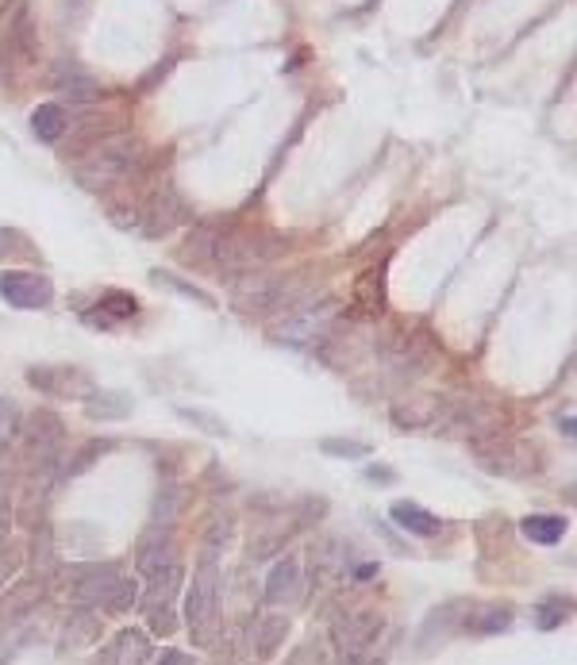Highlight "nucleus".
Masks as SVG:
<instances>
[{"mask_svg": "<svg viewBox=\"0 0 577 665\" xmlns=\"http://www.w3.org/2000/svg\"><path fill=\"white\" fill-rule=\"evenodd\" d=\"M70 600L108 616H127L139 604V581L120 573L116 562H89L70 569Z\"/></svg>", "mask_w": 577, "mask_h": 665, "instance_id": "1", "label": "nucleus"}, {"mask_svg": "<svg viewBox=\"0 0 577 665\" xmlns=\"http://www.w3.org/2000/svg\"><path fill=\"white\" fill-rule=\"evenodd\" d=\"M220 562H216V546L208 542L201 554V562L193 569V585L185 592V627L197 646H216V635H220Z\"/></svg>", "mask_w": 577, "mask_h": 665, "instance_id": "2", "label": "nucleus"}, {"mask_svg": "<svg viewBox=\"0 0 577 665\" xmlns=\"http://www.w3.org/2000/svg\"><path fill=\"white\" fill-rule=\"evenodd\" d=\"M143 158H147L143 143L112 135V139L97 143L89 158H81V162H77V181H81L85 189H104V185H116V181H127L131 173L139 170V166H143Z\"/></svg>", "mask_w": 577, "mask_h": 665, "instance_id": "3", "label": "nucleus"}, {"mask_svg": "<svg viewBox=\"0 0 577 665\" xmlns=\"http://www.w3.org/2000/svg\"><path fill=\"white\" fill-rule=\"evenodd\" d=\"M289 247L281 235L262 231V227H235V231H220L212 258L231 273H254L258 266L274 262L281 250Z\"/></svg>", "mask_w": 577, "mask_h": 665, "instance_id": "4", "label": "nucleus"}, {"mask_svg": "<svg viewBox=\"0 0 577 665\" xmlns=\"http://www.w3.org/2000/svg\"><path fill=\"white\" fill-rule=\"evenodd\" d=\"M231 296H235V304H239L243 312L266 316V312H277V308L293 304L297 281H289V277H281V273H239Z\"/></svg>", "mask_w": 577, "mask_h": 665, "instance_id": "5", "label": "nucleus"}, {"mask_svg": "<svg viewBox=\"0 0 577 665\" xmlns=\"http://www.w3.org/2000/svg\"><path fill=\"white\" fill-rule=\"evenodd\" d=\"M381 631H385V616L377 608H347V612H335V619H331V642L343 658L370 654V646Z\"/></svg>", "mask_w": 577, "mask_h": 665, "instance_id": "6", "label": "nucleus"}, {"mask_svg": "<svg viewBox=\"0 0 577 665\" xmlns=\"http://www.w3.org/2000/svg\"><path fill=\"white\" fill-rule=\"evenodd\" d=\"M27 385L39 389L43 396H62V400H85L97 389V381L81 366H31Z\"/></svg>", "mask_w": 577, "mask_h": 665, "instance_id": "7", "label": "nucleus"}, {"mask_svg": "<svg viewBox=\"0 0 577 665\" xmlns=\"http://www.w3.org/2000/svg\"><path fill=\"white\" fill-rule=\"evenodd\" d=\"M335 300H320V304H297L285 320L277 323V339L281 343H312L327 335V327L335 320Z\"/></svg>", "mask_w": 577, "mask_h": 665, "instance_id": "8", "label": "nucleus"}, {"mask_svg": "<svg viewBox=\"0 0 577 665\" xmlns=\"http://www.w3.org/2000/svg\"><path fill=\"white\" fill-rule=\"evenodd\" d=\"M381 358L401 377H420V373L431 370V350L412 331H385L381 335Z\"/></svg>", "mask_w": 577, "mask_h": 665, "instance_id": "9", "label": "nucleus"}, {"mask_svg": "<svg viewBox=\"0 0 577 665\" xmlns=\"http://www.w3.org/2000/svg\"><path fill=\"white\" fill-rule=\"evenodd\" d=\"M0 296L20 312H35V308H47L54 300V285L43 273L4 270L0 273Z\"/></svg>", "mask_w": 577, "mask_h": 665, "instance_id": "10", "label": "nucleus"}, {"mask_svg": "<svg viewBox=\"0 0 577 665\" xmlns=\"http://www.w3.org/2000/svg\"><path fill=\"white\" fill-rule=\"evenodd\" d=\"M389 419L401 431H427V427H439V423L454 419V408L439 396H404L389 408Z\"/></svg>", "mask_w": 577, "mask_h": 665, "instance_id": "11", "label": "nucleus"}, {"mask_svg": "<svg viewBox=\"0 0 577 665\" xmlns=\"http://www.w3.org/2000/svg\"><path fill=\"white\" fill-rule=\"evenodd\" d=\"M139 220H143V231H147L151 239H158V235H170L181 220H189V208L181 204V197H177L170 185H162V189L151 193L147 208L139 212Z\"/></svg>", "mask_w": 577, "mask_h": 665, "instance_id": "12", "label": "nucleus"}, {"mask_svg": "<svg viewBox=\"0 0 577 665\" xmlns=\"http://www.w3.org/2000/svg\"><path fill=\"white\" fill-rule=\"evenodd\" d=\"M470 612V600H447L439 608H431V616L420 627V650H431L435 642H447L462 627V619Z\"/></svg>", "mask_w": 577, "mask_h": 665, "instance_id": "13", "label": "nucleus"}, {"mask_svg": "<svg viewBox=\"0 0 577 665\" xmlns=\"http://www.w3.org/2000/svg\"><path fill=\"white\" fill-rule=\"evenodd\" d=\"M181 581H185V569H181V562L151 573V577H147V592H139V600H143V616L170 612V608H174L177 589H181Z\"/></svg>", "mask_w": 577, "mask_h": 665, "instance_id": "14", "label": "nucleus"}, {"mask_svg": "<svg viewBox=\"0 0 577 665\" xmlns=\"http://www.w3.org/2000/svg\"><path fill=\"white\" fill-rule=\"evenodd\" d=\"M301 589H304L301 562H297V558H281V562H274L270 577H266V604H274V608L297 604V600H301Z\"/></svg>", "mask_w": 577, "mask_h": 665, "instance_id": "15", "label": "nucleus"}, {"mask_svg": "<svg viewBox=\"0 0 577 665\" xmlns=\"http://www.w3.org/2000/svg\"><path fill=\"white\" fill-rule=\"evenodd\" d=\"M389 519L408 531V535H420V539H435L439 531H443V519L435 516V512H427L424 504H416V500H397L393 508H389Z\"/></svg>", "mask_w": 577, "mask_h": 665, "instance_id": "16", "label": "nucleus"}, {"mask_svg": "<svg viewBox=\"0 0 577 665\" xmlns=\"http://www.w3.org/2000/svg\"><path fill=\"white\" fill-rule=\"evenodd\" d=\"M174 562H177V542H174V535H170V527H166V531L154 527V535L151 539H143L139 554H135V566H139L143 577H151V573L174 566Z\"/></svg>", "mask_w": 577, "mask_h": 665, "instance_id": "17", "label": "nucleus"}, {"mask_svg": "<svg viewBox=\"0 0 577 665\" xmlns=\"http://www.w3.org/2000/svg\"><path fill=\"white\" fill-rule=\"evenodd\" d=\"M343 542L335 539H324L312 546V585H335L339 577H343V569H347V550H339Z\"/></svg>", "mask_w": 577, "mask_h": 665, "instance_id": "18", "label": "nucleus"}, {"mask_svg": "<svg viewBox=\"0 0 577 665\" xmlns=\"http://www.w3.org/2000/svg\"><path fill=\"white\" fill-rule=\"evenodd\" d=\"M85 404V416L93 419V423H112V419H127L131 416V396L127 393H116V389H93V393L81 400Z\"/></svg>", "mask_w": 577, "mask_h": 665, "instance_id": "19", "label": "nucleus"}, {"mask_svg": "<svg viewBox=\"0 0 577 665\" xmlns=\"http://www.w3.org/2000/svg\"><path fill=\"white\" fill-rule=\"evenodd\" d=\"M462 627L470 635H501L512 627V608L508 604H485V608H470Z\"/></svg>", "mask_w": 577, "mask_h": 665, "instance_id": "20", "label": "nucleus"}, {"mask_svg": "<svg viewBox=\"0 0 577 665\" xmlns=\"http://www.w3.org/2000/svg\"><path fill=\"white\" fill-rule=\"evenodd\" d=\"M97 639H101V619L93 616V608H77L62 631V650H81Z\"/></svg>", "mask_w": 577, "mask_h": 665, "instance_id": "21", "label": "nucleus"}, {"mask_svg": "<svg viewBox=\"0 0 577 665\" xmlns=\"http://www.w3.org/2000/svg\"><path fill=\"white\" fill-rule=\"evenodd\" d=\"M566 527H570V523H566L562 516H551V512H535V516L520 519V531H524V539L539 542V546H554V542H562Z\"/></svg>", "mask_w": 577, "mask_h": 665, "instance_id": "22", "label": "nucleus"}, {"mask_svg": "<svg viewBox=\"0 0 577 665\" xmlns=\"http://www.w3.org/2000/svg\"><path fill=\"white\" fill-rule=\"evenodd\" d=\"M31 131L43 139V143H58L66 131H70V116L62 104H39L31 112Z\"/></svg>", "mask_w": 577, "mask_h": 665, "instance_id": "23", "label": "nucleus"}, {"mask_svg": "<svg viewBox=\"0 0 577 665\" xmlns=\"http://www.w3.org/2000/svg\"><path fill=\"white\" fill-rule=\"evenodd\" d=\"M147 658H151V639H147V631H124L120 642H116L112 665H147Z\"/></svg>", "mask_w": 577, "mask_h": 665, "instance_id": "24", "label": "nucleus"}, {"mask_svg": "<svg viewBox=\"0 0 577 665\" xmlns=\"http://www.w3.org/2000/svg\"><path fill=\"white\" fill-rule=\"evenodd\" d=\"M54 85H58V93H62V97H70L74 104H85V100L101 97V85H97L89 74H81V70H62Z\"/></svg>", "mask_w": 577, "mask_h": 665, "instance_id": "25", "label": "nucleus"}, {"mask_svg": "<svg viewBox=\"0 0 577 665\" xmlns=\"http://www.w3.org/2000/svg\"><path fill=\"white\" fill-rule=\"evenodd\" d=\"M12 485H16V473H12V454H8V446H0V542L8 539V516H12Z\"/></svg>", "mask_w": 577, "mask_h": 665, "instance_id": "26", "label": "nucleus"}, {"mask_svg": "<svg viewBox=\"0 0 577 665\" xmlns=\"http://www.w3.org/2000/svg\"><path fill=\"white\" fill-rule=\"evenodd\" d=\"M289 635V619L285 616H266L262 623H258V658H270L277 646H281V639Z\"/></svg>", "mask_w": 577, "mask_h": 665, "instance_id": "27", "label": "nucleus"}, {"mask_svg": "<svg viewBox=\"0 0 577 665\" xmlns=\"http://www.w3.org/2000/svg\"><path fill=\"white\" fill-rule=\"evenodd\" d=\"M108 450H116V443H112V439H93V443H85L74 454V462H66V466H62V477H81V473L93 466L101 454H108Z\"/></svg>", "mask_w": 577, "mask_h": 665, "instance_id": "28", "label": "nucleus"}, {"mask_svg": "<svg viewBox=\"0 0 577 665\" xmlns=\"http://www.w3.org/2000/svg\"><path fill=\"white\" fill-rule=\"evenodd\" d=\"M570 619V596H547L543 604H539V612H535V627L539 631H554V627H562Z\"/></svg>", "mask_w": 577, "mask_h": 665, "instance_id": "29", "label": "nucleus"}, {"mask_svg": "<svg viewBox=\"0 0 577 665\" xmlns=\"http://www.w3.org/2000/svg\"><path fill=\"white\" fill-rule=\"evenodd\" d=\"M216 239H220V231L212 227V223H201V227H193V235H189V243L193 247H185V262H204V258H212V250H216Z\"/></svg>", "mask_w": 577, "mask_h": 665, "instance_id": "30", "label": "nucleus"}, {"mask_svg": "<svg viewBox=\"0 0 577 665\" xmlns=\"http://www.w3.org/2000/svg\"><path fill=\"white\" fill-rule=\"evenodd\" d=\"M151 281L154 285H166V289H174V293L181 296H189V300H197V304H204V308H216V300L204 293V289H197V285H189V281H181V277H174V273H166V270H154L151 273Z\"/></svg>", "mask_w": 577, "mask_h": 665, "instance_id": "31", "label": "nucleus"}, {"mask_svg": "<svg viewBox=\"0 0 577 665\" xmlns=\"http://www.w3.org/2000/svg\"><path fill=\"white\" fill-rule=\"evenodd\" d=\"M139 312V300L131 293H120V289H108L101 296V316H116V320H127Z\"/></svg>", "mask_w": 577, "mask_h": 665, "instance_id": "32", "label": "nucleus"}, {"mask_svg": "<svg viewBox=\"0 0 577 665\" xmlns=\"http://www.w3.org/2000/svg\"><path fill=\"white\" fill-rule=\"evenodd\" d=\"M320 454L354 462V458H370V443H358V439H324V443H320Z\"/></svg>", "mask_w": 577, "mask_h": 665, "instance_id": "33", "label": "nucleus"}, {"mask_svg": "<svg viewBox=\"0 0 577 665\" xmlns=\"http://www.w3.org/2000/svg\"><path fill=\"white\" fill-rule=\"evenodd\" d=\"M381 281H385L381 270H370V277L358 281V304H362V308H381V304H385V285H381Z\"/></svg>", "mask_w": 577, "mask_h": 665, "instance_id": "34", "label": "nucleus"}, {"mask_svg": "<svg viewBox=\"0 0 577 665\" xmlns=\"http://www.w3.org/2000/svg\"><path fill=\"white\" fill-rule=\"evenodd\" d=\"M177 416L185 419V423H197L201 431L216 435V439H224L227 435V423L220 416H212V412H201V408H177Z\"/></svg>", "mask_w": 577, "mask_h": 665, "instance_id": "35", "label": "nucleus"}, {"mask_svg": "<svg viewBox=\"0 0 577 665\" xmlns=\"http://www.w3.org/2000/svg\"><path fill=\"white\" fill-rule=\"evenodd\" d=\"M16 431H20V408H16V400L0 396V446L12 443Z\"/></svg>", "mask_w": 577, "mask_h": 665, "instance_id": "36", "label": "nucleus"}, {"mask_svg": "<svg viewBox=\"0 0 577 665\" xmlns=\"http://www.w3.org/2000/svg\"><path fill=\"white\" fill-rule=\"evenodd\" d=\"M177 500H181L177 485H166V489L158 493V504H154V527H170V523H174Z\"/></svg>", "mask_w": 577, "mask_h": 665, "instance_id": "37", "label": "nucleus"}, {"mask_svg": "<svg viewBox=\"0 0 577 665\" xmlns=\"http://www.w3.org/2000/svg\"><path fill=\"white\" fill-rule=\"evenodd\" d=\"M327 662V654H324V642L320 639H308L301 642L289 658H285V665H324Z\"/></svg>", "mask_w": 577, "mask_h": 665, "instance_id": "38", "label": "nucleus"}, {"mask_svg": "<svg viewBox=\"0 0 577 665\" xmlns=\"http://www.w3.org/2000/svg\"><path fill=\"white\" fill-rule=\"evenodd\" d=\"M16 569H20V550L4 539V542H0V589H4V585L16 577Z\"/></svg>", "mask_w": 577, "mask_h": 665, "instance_id": "39", "label": "nucleus"}, {"mask_svg": "<svg viewBox=\"0 0 577 665\" xmlns=\"http://www.w3.org/2000/svg\"><path fill=\"white\" fill-rule=\"evenodd\" d=\"M154 665H197V658L193 654H185V650H174V646H166L158 658H154Z\"/></svg>", "mask_w": 577, "mask_h": 665, "instance_id": "40", "label": "nucleus"}, {"mask_svg": "<svg viewBox=\"0 0 577 665\" xmlns=\"http://www.w3.org/2000/svg\"><path fill=\"white\" fill-rule=\"evenodd\" d=\"M366 481H374V485H397V469H389V466H366Z\"/></svg>", "mask_w": 577, "mask_h": 665, "instance_id": "41", "label": "nucleus"}, {"mask_svg": "<svg viewBox=\"0 0 577 665\" xmlns=\"http://www.w3.org/2000/svg\"><path fill=\"white\" fill-rule=\"evenodd\" d=\"M343 665H381V658H374V654H354V658H343Z\"/></svg>", "mask_w": 577, "mask_h": 665, "instance_id": "42", "label": "nucleus"}, {"mask_svg": "<svg viewBox=\"0 0 577 665\" xmlns=\"http://www.w3.org/2000/svg\"><path fill=\"white\" fill-rule=\"evenodd\" d=\"M377 573V566H358L354 569V581H366V577H374Z\"/></svg>", "mask_w": 577, "mask_h": 665, "instance_id": "43", "label": "nucleus"}, {"mask_svg": "<svg viewBox=\"0 0 577 665\" xmlns=\"http://www.w3.org/2000/svg\"><path fill=\"white\" fill-rule=\"evenodd\" d=\"M562 431H566V439H574V416L562 419Z\"/></svg>", "mask_w": 577, "mask_h": 665, "instance_id": "44", "label": "nucleus"}]
</instances>
